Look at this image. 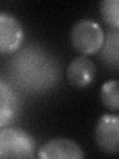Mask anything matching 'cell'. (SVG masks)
<instances>
[{"instance_id":"1","label":"cell","mask_w":119,"mask_h":159,"mask_svg":"<svg viewBox=\"0 0 119 159\" xmlns=\"http://www.w3.org/2000/svg\"><path fill=\"white\" fill-rule=\"evenodd\" d=\"M35 148L34 138L23 129L15 127L0 129V158H32Z\"/></svg>"},{"instance_id":"2","label":"cell","mask_w":119,"mask_h":159,"mask_svg":"<svg viewBox=\"0 0 119 159\" xmlns=\"http://www.w3.org/2000/svg\"><path fill=\"white\" fill-rule=\"evenodd\" d=\"M73 48L82 55L98 52L104 44V33L98 23L90 19H82L73 25L71 33Z\"/></svg>"},{"instance_id":"3","label":"cell","mask_w":119,"mask_h":159,"mask_svg":"<svg viewBox=\"0 0 119 159\" xmlns=\"http://www.w3.org/2000/svg\"><path fill=\"white\" fill-rule=\"evenodd\" d=\"M119 117L116 114H103L95 126V141L103 152L118 153Z\"/></svg>"},{"instance_id":"4","label":"cell","mask_w":119,"mask_h":159,"mask_svg":"<svg viewBox=\"0 0 119 159\" xmlns=\"http://www.w3.org/2000/svg\"><path fill=\"white\" fill-rule=\"evenodd\" d=\"M23 28L19 20L12 14L0 12V53L10 54L21 46Z\"/></svg>"},{"instance_id":"5","label":"cell","mask_w":119,"mask_h":159,"mask_svg":"<svg viewBox=\"0 0 119 159\" xmlns=\"http://www.w3.org/2000/svg\"><path fill=\"white\" fill-rule=\"evenodd\" d=\"M38 157L43 159H82L84 158V153L73 140L55 138L40 147Z\"/></svg>"},{"instance_id":"6","label":"cell","mask_w":119,"mask_h":159,"mask_svg":"<svg viewBox=\"0 0 119 159\" xmlns=\"http://www.w3.org/2000/svg\"><path fill=\"white\" fill-rule=\"evenodd\" d=\"M95 72V65L90 59L86 56H79L69 63L67 69V77L72 86L86 88L92 83Z\"/></svg>"},{"instance_id":"7","label":"cell","mask_w":119,"mask_h":159,"mask_svg":"<svg viewBox=\"0 0 119 159\" xmlns=\"http://www.w3.org/2000/svg\"><path fill=\"white\" fill-rule=\"evenodd\" d=\"M14 94L6 84L0 81V127L8 123L15 112Z\"/></svg>"},{"instance_id":"8","label":"cell","mask_w":119,"mask_h":159,"mask_svg":"<svg viewBox=\"0 0 119 159\" xmlns=\"http://www.w3.org/2000/svg\"><path fill=\"white\" fill-rule=\"evenodd\" d=\"M100 98L103 104L108 109L116 111L119 107V96H118V81L111 80L101 87Z\"/></svg>"},{"instance_id":"9","label":"cell","mask_w":119,"mask_h":159,"mask_svg":"<svg viewBox=\"0 0 119 159\" xmlns=\"http://www.w3.org/2000/svg\"><path fill=\"white\" fill-rule=\"evenodd\" d=\"M118 9V0H105L100 3V14L104 22L116 29L119 27Z\"/></svg>"}]
</instances>
